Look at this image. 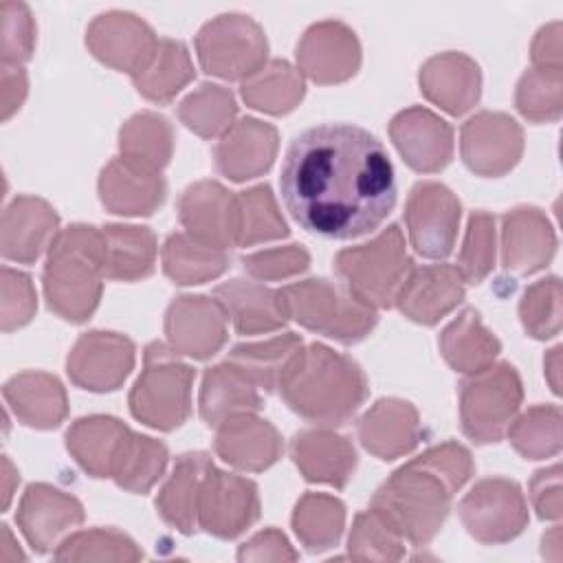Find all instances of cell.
<instances>
[{
    "mask_svg": "<svg viewBox=\"0 0 563 563\" xmlns=\"http://www.w3.org/2000/svg\"><path fill=\"white\" fill-rule=\"evenodd\" d=\"M420 438L418 411L400 398L376 400L358 420V440L378 460H396L411 453Z\"/></svg>",
    "mask_w": 563,
    "mask_h": 563,
    "instance_id": "27",
    "label": "cell"
},
{
    "mask_svg": "<svg viewBox=\"0 0 563 563\" xmlns=\"http://www.w3.org/2000/svg\"><path fill=\"white\" fill-rule=\"evenodd\" d=\"M18 482H20V475H18L15 466L11 464V460L4 455V457H2V508L9 506Z\"/></svg>",
    "mask_w": 563,
    "mask_h": 563,
    "instance_id": "59",
    "label": "cell"
},
{
    "mask_svg": "<svg viewBox=\"0 0 563 563\" xmlns=\"http://www.w3.org/2000/svg\"><path fill=\"white\" fill-rule=\"evenodd\" d=\"M279 394L308 422L339 427L367 398V378L358 363L321 343L303 345L286 372Z\"/></svg>",
    "mask_w": 563,
    "mask_h": 563,
    "instance_id": "3",
    "label": "cell"
},
{
    "mask_svg": "<svg viewBox=\"0 0 563 563\" xmlns=\"http://www.w3.org/2000/svg\"><path fill=\"white\" fill-rule=\"evenodd\" d=\"M462 205L457 196L435 180L418 183L407 198L405 222L411 246L429 260L446 257L457 240Z\"/></svg>",
    "mask_w": 563,
    "mask_h": 563,
    "instance_id": "11",
    "label": "cell"
},
{
    "mask_svg": "<svg viewBox=\"0 0 563 563\" xmlns=\"http://www.w3.org/2000/svg\"><path fill=\"white\" fill-rule=\"evenodd\" d=\"M473 471L471 451L460 442L429 446L383 482L372 497V508L385 515L405 541L427 545L440 532L453 495Z\"/></svg>",
    "mask_w": 563,
    "mask_h": 563,
    "instance_id": "2",
    "label": "cell"
},
{
    "mask_svg": "<svg viewBox=\"0 0 563 563\" xmlns=\"http://www.w3.org/2000/svg\"><path fill=\"white\" fill-rule=\"evenodd\" d=\"M532 66L534 68H554L561 70V22L543 26L532 42Z\"/></svg>",
    "mask_w": 563,
    "mask_h": 563,
    "instance_id": "58",
    "label": "cell"
},
{
    "mask_svg": "<svg viewBox=\"0 0 563 563\" xmlns=\"http://www.w3.org/2000/svg\"><path fill=\"white\" fill-rule=\"evenodd\" d=\"M279 150V134L271 123L253 117L235 121L216 145V167L222 176L242 183L262 176Z\"/></svg>",
    "mask_w": 563,
    "mask_h": 563,
    "instance_id": "22",
    "label": "cell"
},
{
    "mask_svg": "<svg viewBox=\"0 0 563 563\" xmlns=\"http://www.w3.org/2000/svg\"><path fill=\"white\" fill-rule=\"evenodd\" d=\"M288 235V227L277 209L268 185H255L235 194V244L253 246Z\"/></svg>",
    "mask_w": 563,
    "mask_h": 563,
    "instance_id": "43",
    "label": "cell"
},
{
    "mask_svg": "<svg viewBox=\"0 0 563 563\" xmlns=\"http://www.w3.org/2000/svg\"><path fill=\"white\" fill-rule=\"evenodd\" d=\"M130 431L112 416H86L66 431V449L92 477H114L132 442Z\"/></svg>",
    "mask_w": 563,
    "mask_h": 563,
    "instance_id": "25",
    "label": "cell"
},
{
    "mask_svg": "<svg viewBox=\"0 0 563 563\" xmlns=\"http://www.w3.org/2000/svg\"><path fill=\"white\" fill-rule=\"evenodd\" d=\"M413 268L398 224H389L367 244L343 249L334 257V271L343 284L374 308H389Z\"/></svg>",
    "mask_w": 563,
    "mask_h": 563,
    "instance_id": "7",
    "label": "cell"
},
{
    "mask_svg": "<svg viewBox=\"0 0 563 563\" xmlns=\"http://www.w3.org/2000/svg\"><path fill=\"white\" fill-rule=\"evenodd\" d=\"M279 187L290 216L306 231L332 240L374 231L396 205L387 150L352 123H323L295 136Z\"/></svg>",
    "mask_w": 563,
    "mask_h": 563,
    "instance_id": "1",
    "label": "cell"
},
{
    "mask_svg": "<svg viewBox=\"0 0 563 563\" xmlns=\"http://www.w3.org/2000/svg\"><path fill=\"white\" fill-rule=\"evenodd\" d=\"M279 299L288 319L345 345L365 339L378 321L374 306L356 297L345 284L339 286L328 279L290 284L279 290Z\"/></svg>",
    "mask_w": 563,
    "mask_h": 563,
    "instance_id": "5",
    "label": "cell"
},
{
    "mask_svg": "<svg viewBox=\"0 0 563 563\" xmlns=\"http://www.w3.org/2000/svg\"><path fill=\"white\" fill-rule=\"evenodd\" d=\"M0 561L2 563H11V561H22L24 559V554H22V550L18 548V543H15V539H13V534H11V530H9V526H2V541H0Z\"/></svg>",
    "mask_w": 563,
    "mask_h": 563,
    "instance_id": "60",
    "label": "cell"
},
{
    "mask_svg": "<svg viewBox=\"0 0 563 563\" xmlns=\"http://www.w3.org/2000/svg\"><path fill=\"white\" fill-rule=\"evenodd\" d=\"M198 409L200 418L218 429L235 416L257 413L262 409V398L257 387L233 363L224 361L205 372Z\"/></svg>",
    "mask_w": 563,
    "mask_h": 563,
    "instance_id": "33",
    "label": "cell"
},
{
    "mask_svg": "<svg viewBox=\"0 0 563 563\" xmlns=\"http://www.w3.org/2000/svg\"><path fill=\"white\" fill-rule=\"evenodd\" d=\"M2 64L22 66L35 46V22L26 4L2 2Z\"/></svg>",
    "mask_w": 563,
    "mask_h": 563,
    "instance_id": "52",
    "label": "cell"
},
{
    "mask_svg": "<svg viewBox=\"0 0 563 563\" xmlns=\"http://www.w3.org/2000/svg\"><path fill=\"white\" fill-rule=\"evenodd\" d=\"M15 521L29 545L42 554L57 548L84 521V506L55 486L31 484L20 499Z\"/></svg>",
    "mask_w": 563,
    "mask_h": 563,
    "instance_id": "18",
    "label": "cell"
},
{
    "mask_svg": "<svg viewBox=\"0 0 563 563\" xmlns=\"http://www.w3.org/2000/svg\"><path fill=\"white\" fill-rule=\"evenodd\" d=\"M134 367V343L117 332L92 330L73 345L66 372L70 380L88 391H114Z\"/></svg>",
    "mask_w": 563,
    "mask_h": 563,
    "instance_id": "15",
    "label": "cell"
},
{
    "mask_svg": "<svg viewBox=\"0 0 563 563\" xmlns=\"http://www.w3.org/2000/svg\"><path fill=\"white\" fill-rule=\"evenodd\" d=\"M88 51L106 66L139 75L152 59L158 40L147 22L128 11L97 15L86 31Z\"/></svg>",
    "mask_w": 563,
    "mask_h": 563,
    "instance_id": "14",
    "label": "cell"
},
{
    "mask_svg": "<svg viewBox=\"0 0 563 563\" xmlns=\"http://www.w3.org/2000/svg\"><path fill=\"white\" fill-rule=\"evenodd\" d=\"M438 343L444 361L466 376L493 365L501 350L497 336L482 323L473 308H464L442 330Z\"/></svg>",
    "mask_w": 563,
    "mask_h": 563,
    "instance_id": "36",
    "label": "cell"
},
{
    "mask_svg": "<svg viewBox=\"0 0 563 563\" xmlns=\"http://www.w3.org/2000/svg\"><path fill=\"white\" fill-rule=\"evenodd\" d=\"M29 90L26 73L22 66H11L2 64L0 73V110H2V121H7L13 112L20 110L24 97Z\"/></svg>",
    "mask_w": 563,
    "mask_h": 563,
    "instance_id": "57",
    "label": "cell"
},
{
    "mask_svg": "<svg viewBox=\"0 0 563 563\" xmlns=\"http://www.w3.org/2000/svg\"><path fill=\"white\" fill-rule=\"evenodd\" d=\"M238 559L240 561H295L297 552L292 550L284 532L275 528H266L240 545Z\"/></svg>",
    "mask_w": 563,
    "mask_h": 563,
    "instance_id": "56",
    "label": "cell"
},
{
    "mask_svg": "<svg viewBox=\"0 0 563 563\" xmlns=\"http://www.w3.org/2000/svg\"><path fill=\"white\" fill-rule=\"evenodd\" d=\"M460 152L477 176H504L523 154V130L504 112H477L462 125Z\"/></svg>",
    "mask_w": 563,
    "mask_h": 563,
    "instance_id": "13",
    "label": "cell"
},
{
    "mask_svg": "<svg viewBox=\"0 0 563 563\" xmlns=\"http://www.w3.org/2000/svg\"><path fill=\"white\" fill-rule=\"evenodd\" d=\"M216 453L240 471L260 473L282 457V435L268 420L242 413L218 427Z\"/></svg>",
    "mask_w": 563,
    "mask_h": 563,
    "instance_id": "30",
    "label": "cell"
},
{
    "mask_svg": "<svg viewBox=\"0 0 563 563\" xmlns=\"http://www.w3.org/2000/svg\"><path fill=\"white\" fill-rule=\"evenodd\" d=\"M389 136L405 163L422 174H435L453 158V130L435 112L413 106L389 123Z\"/></svg>",
    "mask_w": 563,
    "mask_h": 563,
    "instance_id": "19",
    "label": "cell"
},
{
    "mask_svg": "<svg viewBox=\"0 0 563 563\" xmlns=\"http://www.w3.org/2000/svg\"><path fill=\"white\" fill-rule=\"evenodd\" d=\"M561 282L545 277L523 290L519 301V319L523 330L534 339H552L561 332Z\"/></svg>",
    "mask_w": 563,
    "mask_h": 563,
    "instance_id": "51",
    "label": "cell"
},
{
    "mask_svg": "<svg viewBox=\"0 0 563 563\" xmlns=\"http://www.w3.org/2000/svg\"><path fill=\"white\" fill-rule=\"evenodd\" d=\"M227 312L205 295L176 297L165 312L167 345L198 361L211 358L227 343Z\"/></svg>",
    "mask_w": 563,
    "mask_h": 563,
    "instance_id": "16",
    "label": "cell"
},
{
    "mask_svg": "<svg viewBox=\"0 0 563 563\" xmlns=\"http://www.w3.org/2000/svg\"><path fill=\"white\" fill-rule=\"evenodd\" d=\"M347 552L356 561H398L405 556V539L385 515L369 506L352 523Z\"/></svg>",
    "mask_w": 563,
    "mask_h": 563,
    "instance_id": "46",
    "label": "cell"
},
{
    "mask_svg": "<svg viewBox=\"0 0 563 563\" xmlns=\"http://www.w3.org/2000/svg\"><path fill=\"white\" fill-rule=\"evenodd\" d=\"M466 532L486 545L512 541L528 526V504L521 488L504 477L477 482L457 506Z\"/></svg>",
    "mask_w": 563,
    "mask_h": 563,
    "instance_id": "10",
    "label": "cell"
},
{
    "mask_svg": "<svg viewBox=\"0 0 563 563\" xmlns=\"http://www.w3.org/2000/svg\"><path fill=\"white\" fill-rule=\"evenodd\" d=\"M121 156L152 169H163L174 152V130L156 112H139L119 130Z\"/></svg>",
    "mask_w": 563,
    "mask_h": 563,
    "instance_id": "42",
    "label": "cell"
},
{
    "mask_svg": "<svg viewBox=\"0 0 563 563\" xmlns=\"http://www.w3.org/2000/svg\"><path fill=\"white\" fill-rule=\"evenodd\" d=\"M103 233V277L139 282L154 273L156 238L147 227L108 224Z\"/></svg>",
    "mask_w": 563,
    "mask_h": 563,
    "instance_id": "35",
    "label": "cell"
},
{
    "mask_svg": "<svg viewBox=\"0 0 563 563\" xmlns=\"http://www.w3.org/2000/svg\"><path fill=\"white\" fill-rule=\"evenodd\" d=\"M167 194L158 169L134 163L125 156L112 158L99 176V198L103 207L119 216H150Z\"/></svg>",
    "mask_w": 563,
    "mask_h": 563,
    "instance_id": "21",
    "label": "cell"
},
{
    "mask_svg": "<svg viewBox=\"0 0 563 563\" xmlns=\"http://www.w3.org/2000/svg\"><path fill=\"white\" fill-rule=\"evenodd\" d=\"M301 347V336L286 332L260 343H240L229 352L227 361L233 363L257 389L275 391Z\"/></svg>",
    "mask_w": 563,
    "mask_h": 563,
    "instance_id": "37",
    "label": "cell"
},
{
    "mask_svg": "<svg viewBox=\"0 0 563 563\" xmlns=\"http://www.w3.org/2000/svg\"><path fill=\"white\" fill-rule=\"evenodd\" d=\"M361 66V44L356 33L339 22L325 20L312 24L297 44V68L317 84H339Z\"/></svg>",
    "mask_w": 563,
    "mask_h": 563,
    "instance_id": "17",
    "label": "cell"
},
{
    "mask_svg": "<svg viewBox=\"0 0 563 563\" xmlns=\"http://www.w3.org/2000/svg\"><path fill=\"white\" fill-rule=\"evenodd\" d=\"M290 457L308 482L343 488L356 468V451L345 435L330 429H306L292 435Z\"/></svg>",
    "mask_w": 563,
    "mask_h": 563,
    "instance_id": "29",
    "label": "cell"
},
{
    "mask_svg": "<svg viewBox=\"0 0 563 563\" xmlns=\"http://www.w3.org/2000/svg\"><path fill=\"white\" fill-rule=\"evenodd\" d=\"M196 372L178 354L154 341L145 347L143 369L130 391V411L143 424L172 431L191 413V385Z\"/></svg>",
    "mask_w": 563,
    "mask_h": 563,
    "instance_id": "6",
    "label": "cell"
},
{
    "mask_svg": "<svg viewBox=\"0 0 563 563\" xmlns=\"http://www.w3.org/2000/svg\"><path fill=\"white\" fill-rule=\"evenodd\" d=\"M2 396L15 418L33 429H55L68 413L64 385L46 372H22L9 378Z\"/></svg>",
    "mask_w": 563,
    "mask_h": 563,
    "instance_id": "31",
    "label": "cell"
},
{
    "mask_svg": "<svg viewBox=\"0 0 563 563\" xmlns=\"http://www.w3.org/2000/svg\"><path fill=\"white\" fill-rule=\"evenodd\" d=\"M242 99L246 106L268 112L286 114L299 106L306 92L299 68L284 59H271L260 70L242 81Z\"/></svg>",
    "mask_w": 563,
    "mask_h": 563,
    "instance_id": "39",
    "label": "cell"
},
{
    "mask_svg": "<svg viewBox=\"0 0 563 563\" xmlns=\"http://www.w3.org/2000/svg\"><path fill=\"white\" fill-rule=\"evenodd\" d=\"M308 266H310V255L299 244L266 249V251H257L242 257V268L260 282H277L286 277H295L308 271Z\"/></svg>",
    "mask_w": 563,
    "mask_h": 563,
    "instance_id": "53",
    "label": "cell"
},
{
    "mask_svg": "<svg viewBox=\"0 0 563 563\" xmlns=\"http://www.w3.org/2000/svg\"><path fill=\"white\" fill-rule=\"evenodd\" d=\"M530 499L541 519H559L563 510L561 501V466L552 464L541 468L530 479Z\"/></svg>",
    "mask_w": 563,
    "mask_h": 563,
    "instance_id": "55",
    "label": "cell"
},
{
    "mask_svg": "<svg viewBox=\"0 0 563 563\" xmlns=\"http://www.w3.org/2000/svg\"><path fill=\"white\" fill-rule=\"evenodd\" d=\"M523 400V387L510 363H493L460 385L462 431L477 444L499 442Z\"/></svg>",
    "mask_w": 563,
    "mask_h": 563,
    "instance_id": "8",
    "label": "cell"
},
{
    "mask_svg": "<svg viewBox=\"0 0 563 563\" xmlns=\"http://www.w3.org/2000/svg\"><path fill=\"white\" fill-rule=\"evenodd\" d=\"M165 275L180 286L220 277L229 266L227 249L205 244L189 233H172L161 251Z\"/></svg>",
    "mask_w": 563,
    "mask_h": 563,
    "instance_id": "38",
    "label": "cell"
},
{
    "mask_svg": "<svg viewBox=\"0 0 563 563\" xmlns=\"http://www.w3.org/2000/svg\"><path fill=\"white\" fill-rule=\"evenodd\" d=\"M545 376L550 380V387L554 394H559V372H561V345L552 347L550 354L545 356Z\"/></svg>",
    "mask_w": 563,
    "mask_h": 563,
    "instance_id": "61",
    "label": "cell"
},
{
    "mask_svg": "<svg viewBox=\"0 0 563 563\" xmlns=\"http://www.w3.org/2000/svg\"><path fill=\"white\" fill-rule=\"evenodd\" d=\"M196 70L183 42L163 37L147 66L132 77L136 90L156 103L172 101L191 79Z\"/></svg>",
    "mask_w": 563,
    "mask_h": 563,
    "instance_id": "40",
    "label": "cell"
},
{
    "mask_svg": "<svg viewBox=\"0 0 563 563\" xmlns=\"http://www.w3.org/2000/svg\"><path fill=\"white\" fill-rule=\"evenodd\" d=\"M167 446L161 440L147 435H132V442L125 451L121 466L114 473L117 486L130 493H147L165 473L167 466Z\"/></svg>",
    "mask_w": 563,
    "mask_h": 563,
    "instance_id": "49",
    "label": "cell"
},
{
    "mask_svg": "<svg viewBox=\"0 0 563 563\" xmlns=\"http://www.w3.org/2000/svg\"><path fill=\"white\" fill-rule=\"evenodd\" d=\"M497 229L495 218L486 211H475L468 218L466 235L457 255V271L464 284H479L495 266Z\"/></svg>",
    "mask_w": 563,
    "mask_h": 563,
    "instance_id": "50",
    "label": "cell"
},
{
    "mask_svg": "<svg viewBox=\"0 0 563 563\" xmlns=\"http://www.w3.org/2000/svg\"><path fill=\"white\" fill-rule=\"evenodd\" d=\"M37 297L33 282L26 273L13 271L9 266L2 268V299H0V321L2 330L11 332L29 323L35 314Z\"/></svg>",
    "mask_w": 563,
    "mask_h": 563,
    "instance_id": "54",
    "label": "cell"
},
{
    "mask_svg": "<svg viewBox=\"0 0 563 563\" xmlns=\"http://www.w3.org/2000/svg\"><path fill=\"white\" fill-rule=\"evenodd\" d=\"M213 299L222 306L240 334L273 332L288 321L279 290H271L260 282L231 279L213 290Z\"/></svg>",
    "mask_w": 563,
    "mask_h": 563,
    "instance_id": "32",
    "label": "cell"
},
{
    "mask_svg": "<svg viewBox=\"0 0 563 563\" xmlns=\"http://www.w3.org/2000/svg\"><path fill=\"white\" fill-rule=\"evenodd\" d=\"M464 292L466 286L455 266H413L400 286L394 306H398L407 319L422 325H433L457 308V303H462Z\"/></svg>",
    "mask_w": 563,
    "mask_h": 563,
    "instance_id": "20",
    "label": "cell"
},
{
    "mask_svg": "<svg viewBox=\"0 0 563 563\" xmlns=\"http://www.w3.org/2000/svg\"><path fill=\"white\" fill-rule=\"evenodd\" d=\"M59 233L55 209L35 196H18L2 213V255L7 260L31 264Z\"/></svg>",
    "mask_w": 563,
    "mask_h": 563,
    "instance_id": "26",
    "label": "cell"
},
{
    "mask_svg": "<svg viewBox=\"0 0 563 563\" xmlns=\"http://www.w3.org/2000/svg\"><path fill=\"white\" fill-rule=\"evenodd\" d=\"M515 103L532 123L559 121L563 112V70L528 68L517 84Z\"/></svg>",
    "mask_w": 563,
    "mask_h": 563,
    "instance_id": "48",
    "label": "cell"
},
{
    "mask_svg": "<svg viewBox=\"0 0 563 563\" xmlns=\"http://www.w3.org/2000/svg\"><path fill=\"white\" fill-rule=\"evenodd\" d=\"M103 279V233L88 224L62 229L44 266L48 308L66 321L84 323L99 306Z\"/></svg>",
    "mask_w": 563,
    "mask_h": 563,
    "instance_id": "4",
    "label": "cell"
},
{
    "mask_svg": "<svg viewBox=\"0 0 563 563\" xmlns=\"http://www.w3.org/2000/svg\"><path fill=\"white\" fill-rule=\"evenodd\" d=\"M196 53L209 75L244 81L266 64L268 42L253 18L222 13L198 31Z\"/></svg>",
    "mask_w": 563,
    "mask_h": 563,
    "instance_id": "9",
    "label": "cell"
},
{
    "mask_svg": "<svg viewBox=\"0 0 563 563\" xmlns=\"http://www.w3.org/2000/svg\"><path fill=\"white\" fill-rule=\"evenodd\" d=\"M556 251L548 216L537 207H517L501 218V264L517 275L545 268Z\"/></svg>",
    "mask_w": 563,
    "mask_h": 563,
    "instance_id": "24",
    "label": "cell"
},
{
    "mask_svg": "<svg viewBox=\"0 0 563 563\" xmlns=\"http://www.w3.org/2000/svg\"><path fill=\"white\" fill-rule=\"evenodd\" d=\"M178 218L191 238L229 249L235 244V194L216 180L189 185L178 200Z\"/></svg>",
    "mask_w": 563,
    "mask_h": 563,
    "instance_id": "23",
    "label": "cell"
},
{
    "mask_svg": "<svg viewBox=\"0 0 563 563\" xmlns=\"http://www.w3.org/2000/svg\"><path fill=\"white\" fill-rule=\"evenodd\" d=\"M235 114L233 92L218 84L198 86L178 106L180 121L202 139L222 136L235 123Z\"/></svg>",
    "mask_w": 563,
    "mask_h": 563,
    "instance_id": "44",
    "label": "cell"
},
{
    "mask_svg": "<svg viewBox=\"0 0 563 563\" xmlns=\"http://www.w3.org/2000/svg\"><path fill=\"white\" fill-rule=\"evenodd\" d=\"M506 433L526 460L552 457L561 451V409L556 405L530 407L510 422Z\"/></svg>",
    "mask_w": 563,
    "mask_h": 563,
    "instance_id": "45",
    "label": "cell"
},
{
    "mask_svg": "<svg viewBox=\"0 0 563 563\" xmlns=\"http://www.w3.org/2000/svg\"><path fill=\"white\" fill-rule=\"evenodd\" d=\"M422 95L449 114L468 112L482 92L479 66L464 53H440L429 57L418 75Z\"/></svg>",
    "mask_w": 563,
    "mask_h": 563,
    "instance_id": "28",
    "label": "cell"
},
{
    "mask_svg": "<svg viewBox=\"0 0 563 563\" xmlns=\"http://www.w3.org/2000/svg\"><path fill=\"white\" fill-rule=\"evenodd\" d=\"M292 528L306 550H330L343 534L345 506L334 495L306 493L292 510Z\"/></svg>",
    "mask_w": 563,
    "mask_h": 563,
    "instance_id": "41",
    "label": "cell"
},
{
    "mask_svg": "<svg viewBox=\"0 0 563 563\" xmlns=\"http://www.w3.org/2000/svg\"><path fill=\"white\" fill-rule=\"evenodd\" d=\"M260 519L257 486L211 464L198 501V528L218 539H235Z\"/></svg>",
    "mask_w": 563,
    "mask_h": 563,
    "instance_id": "12",
    "label": "cell"
},
{
    "mask_svg": "<svg viewBox=\"0 0 563 563\" xmlns=\"http://www.w3.org/2000/svg\"><path fill=\"white\" fill-rule=\"evenodd\" d=\"M57 561H139L143 552L123 532L112 528H90L66 537L57 550Z\"/></svg>",
    "mask_w": 563,
    "mask_h": 563,
    "instance_id": "47",
    "label": "cell"
},
{
    "mask_svg": "<svg viewBox=\"0 0 563 563\" xmlns=\"http://www.w3.org/2000/svg\"><path fill=\"white\" fill-rule=\"evenodd\" d=\"M207 453L194 451L176 460L169 479L163 484L156 497V510L165 523L183 534H191L198 528V501L207 471L211 468Z\"/></svg>",
    "mask_w": 563,
    "mask_h": 563,
    "instance_id": "34",
    "label": "cell"
}]
</instances>
